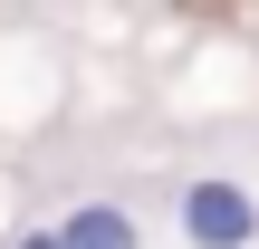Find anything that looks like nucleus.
I'll use <instances>...</instances> for the list:
<instances>
[{
  "label": "nucleus",
  "mask_w": 259,
  "mask_h": 249,
  "mask_svg": "<svg viewBox=\"0 0 259 249\" xmlns=\"http://www.w3.org/2000/svg\"><path fill=\"white\" fill-rule=\"evenodd\" d=\"M173 221H183V240H192V249H250V240H259V192H250V182L202 173V182H183Z\"/></svg>",
  "instance_id": "nucleus-1"
},
{
  "label": "nucleus",
  "mask_w": 259,
  "mask_h": 249,
  "mask_svg": "<svg viewBox=\"0 0 259 249\" xmlns=\"http://www.w3.org/2000/svg\"><path fill=\"white\" fill-rule=\"evenodd\" d=\"M58 249H144V221L125 211V202H77L67 221H48Z\"/></svg>",
  "instance_id": "nucleus-2"
},
{
  "label": "nucleus",
  "mask_w": 259,
  "mask_h": 249,
  "mask_svg": "<svg viewBox=\"0 0 259 249\" xmlns=\"http://www.w3.org/2000/svg\"><path fill=\"white\" fill-rule=\"evenodd\" d=\"M10 249H58V230H48V221H29V230H19Z\"/></svg>",
  "instance_id": "nucleus-3"
}]
</instances>
